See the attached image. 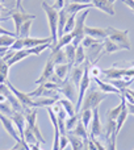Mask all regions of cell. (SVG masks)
I'll list each match as a JSON object with an SVG mask.
<instances>
[{
	"instance_id": "cell-33",
	"label": "cell",
	"mask_w": 134,
	"mask_h": 150,
	"mask_svg": "<svg viewBox=\"0 0 134 150\" xmlns=\"http://www.w3.org/2000/svg\"><path fill=\"white\" fill-rule=\"evenodd\" d=\"M58 100L51 98H38V100H34V108L37 107H51L54 103H57Z\"/></svg>"
},
{
	"instance_id": "cell-52",
	"label": "cell",
	"mask_w": 134,
	"mask_h": 150,
	"mask_svg": "<svg viewBox=\"0 0 134 150\" xmlns=\"http://www.w3.org/2000/svg\"><path fill=\"white\" fill-rule=\"evenodd\" d=\"M114 1H116V0H109V3H112V4H113Z\"/></svg>"
},
{
	"instance_id": "cell-48",
	"label": "cell",
	"mask_w": 134,
	"mask_h": 150,
	"mask_svg": "<svg viewBox=\"0 0 134 150\" xmlns=\"http://www.w3.org/2000/svg\"><path fill=\"white\" fill-rule=\"evenodd\" d=\"M126 108H128V112H129V115H134V104L126 103Z\"/></svg>"
},
{
	"instance_id": "cell-47",
	"label": "cell",
	"mask_w": 134,
	"mask_h": 150,
	"mask_svg": "<svg viewBox=\"0 0 134 150\" xmlns=\"http://www.w3.org/2000/svg\"><path fill=\"white\" fill-rule=\"evenodd\" d=\"M124 3L134 12V0H124Z\"/></svg>"
},
{
	"instance_id": "cell-34",
	"label": "cell",
	"mask_w": 134,
	"mask_h": 150,
	"mask_svg": "<svg viewBox=\"0 0 134 150\" xmlns=\"http://www.w3.org/2000/svg\"><path fill=\"white\" fill-rule=\"evenodd\" d=\"M116 132V121L114 120H106V127H105V133H104V137L105 140L108 137H111L113 133Z\"/></svg>"
},
{
	"instance_id": "cell-38",
	"label": "cell",
	"mask_w": 134,
	"mask_h": 150,
	"mask_svg": "<svg viewBox=\"0 0 134 150\" xmlns=\"http://www.w3.org/2000/svg\"><path fill=\"white\" fill-rule=\"evenodd\" d=\"M75 20H76V15H68V18H67V23H66V26H65V34L71 33V32L74 30Z\"/></svg>"
},
{
	"instance_id": "cell-43",
	"label": "cell",
	"mask_w": 134,
	"mask_h": 150,
	"mask_svg": "<svg viewBox=\"0 0 134 150\" xmlns=\"http://www.w3.org/2000/svg\"><path fill=\"white\" fill-rule=\"evenodd\" d=\"M90 75H91V78H99L103 75V70L99 69L96 65H91L90 66Z\"/></svg>"
},
{
	"instance_id": "cell-17",
	"label": "cell",
	"mask_w": 134,
	"mask_h": 150,
	"mask_svg": "<svg viewBox=\"0 0 134 150\" xmlns=\"http://www.w3.org/2000/svg\"><path fill=\"white\" fill-rule=\"evenodd\" d=\"M72 66H70L68 63H62V65H55L54 67V75L59 80H65L68 78L70 71H71Z\"/></svg>"
},
{
	"instance_id": "cell-53",
	"label": "cell",
	"mask_w": 134,
	"mask_h": 150,
	"mask_svg": "<svg viewBox=\"0 0 134 150\" xmlns=\"http://www.w3.org/2000/svg\"><path fill=\"white\" fill-rule=\"evenodd\" d=\"M3 57H4V54H0V59H1V58H3Z\"/></svg>"
},
{
	"instance_id": "cell-44",
	"label": "cell",
	"mask_w": 134,
	"mask_h": 150,
	"mask_svg": "<svg viewBox=\"0 0 134 150\" xmlns=\"http://www.w3.org/2000/svg\"><path fill=\"white\" fill-rule=\"evenodd\" d=\"M0 4L9 11H13V8H16V0H0Z\"/></svg>"
},
{
	"instance_id": "cell-22",
	"label": "cell",
	"mask_w": 134,
	"mask_h": 150,
	"mask_svg": "<svg viewBox=\"0 0 134 150\" xmlns=\"http://www.w3.org/2000/svg\"><path fill=\"white\" fill-rule=\"evenodd\" d=\"M118 50H121V49H120L114 42H112L109 38H105L103 41V50H101L100 57H103L104 54H112V53H116V52H118Z\"/></svg>"
},
{
	"instance_id": "cell-6",
	"label": "cell",
	"mask_w": 134,
	"mask_h": 150,
	"mask_svg": "<svg viewBox=\"0 0 134 150\" xmlns=\"http://www.w3.org/2000/svg\"><path fill=\"white\" fill-rule=\"evenodd\" d=\"M11 18L13 20V24H15V34H16V37H17L21 25H23L25 21H28V20H34V18H36V16L28 13L26 11L13 9L12 13H11Z\"/></svg>"
},
{
	"instance_id": "cell-29",
	"label": "cell",
	"mask_w": 134,
	"mask_h": 150,
	"mask_svg": "<svg viewBox=\"0 0 134 150\" xmlns=\"http://www.w3.org/2000/svg\"><path fill=\"white\" fill-rule=\"evenodd\" d=\"M85 52H84V47H83V45H79V46L76 47V54H75V63L74 66H80L83 65V63L85 62Z\"/></svg>"
},
{
	"instance_id": "cell-32",
	"label": "cell",
	"mask_w": 134,
	"mask_h": 150,
	"mask_svg": "<svg viewBox=\"0 0 134 150\" xmlns=\"http://www.w3.org/2000/svg\"><path fill=\"white\" fill-rule=\"evenodd\" d=\"M80 121L83 122L85 128L88 129V125L92 121V111L91 109H84V111H80V116H79Z\"/></svg>"
},
{
	"instance_id": "cell-40",
	"label": "cell",
	"mask_w": 134,
	"mask_h": 150,
	"mask_svg": "<svg viewBox=\"0 0 134 150\" xmlns=\"http://www.w3.org/2000/svg\"><path fill=\"white\" fill-rule=\"evenodd\" d=\"M50 46H51V44H42V45H38V46H36V47H32V49H30L32 55H33V54L41 55L42 52H44V50H46V49H49Z\"/></svg>"
},
{
	"instance_id": "cell-15",
	"label": "cell",
	"mask_w": 134,
	"mask_h": 150,
	"mask_svg": "<svg viewBox=\"0 0 134 150\" xmlns=\"http://www.w3.org/2000/svg\"><path fill=\"white\" fill-rule=\"evenodd\" d=\"M95 8L92 4H80V3H66L65 9L68 15H78L79 12H83L85 9Z\"/></svg>"
},
{
	"instance_id": "cell-28",
	"label": "cell",
	"mask_w": 134,
	"mask_h": 150,
	"mask_svg": "<svg viewBox=\"0 0 134 150\" xmlns=\"http://www.w3.org/2000/svg\"><path fill=\"white\" fill-rule=\"evenodd\" d=\"M58 101H59V104L63 107V109L66 111L68 117H72L76 115V111H75V107H74V104H72V101H70L68 99H59Z\"/></svg>"
},
{
	"instance_id": "cell-55",
	"label": "cell",
	"mask_w": 134,
	"mask_h": 150,
	"mask_svg": "<svg viewBox=\"0 0 134 150\" xmlns=\"http://www.w3.org/2000/svg\"><path fill=\"white\" fill-rule=\"evenodd\" d=\"M9 150H13V149H9Z\"/></svg>"
},
{
	"instance_id": "cell-5",
	"label": "cell",
	"mask_w": 134,
	"mask_h": 150,
	"mask_svg": "<svg viewBox=\"0 0 134 150\" xmlns=\"http://www.w3.org/2000/svg\"><path fill=\"white\" fill-rule=\"evenodd\" d=\"M24 115H25V119H26V125L33 130L37 141H38L39 144H45L46 141H45V138L42 137L41 130H39L38 124H37V108H33V107L24 108Z\"/></svg>"
},
{
	"instance_id": "cell-16",
	"label": "cell",
	"mask_w": 134,
	"mask_h": 150,
	"mask_svg": "<svg viewBox=\"0 0 134 150\" xmlns=\"http://www.w3.org/2000/svg\"><path fill=\"white\" fill-rule=\"evenodd\" d=\"M83 74H84V63L80 66H72L71 71H70V80L75 84V87L79 88V84L82 82Z\"/></svg>"
},
{
	"instance_id": "cell-8",
	"label": "cell",
	"mask_w": 134,
	"mask_h": 150,
	"mask_svg": "<svg viewBox=\"0 0 134 150\" xmlns=\"http://www.w3.org/2000/svg\"><path fill=\"white\" fill-rule=\"evenodd\" d=\"M104 134V128L101 125L100 121V116H99V108L93 109L92 111V121H91V138H96L100 137Z\"/></svg>"
},
{
	"instance_id": "cell-26",
	"label": "cell",
	"mask_w": 134,
	"mask_h": 150,
	"mask_svg": "<svg viewBox=\"0 0 134 150\" xmlns=\"http://www.w3.org/2000/svg\"><path fill=\"white\" fill-rule=\"evenodd\" d=\"M65 50V54H66V58H67V63L70 66H74L75 63V54H76V47L74 46L72 44L67 45V46L63 47Z\"/></svg>"
},
{
	"instance_id": "cell-45",
	"label": "cell",
	"mask_w": 134,
	"mask_h": 150,
	"mask_svg": "<svg viewBox=\"0 0 134 150\" xmlns=\"http://www.w3.org/2000/svg\"><path fill=\"white\" fill-rule=\"evenodd\" d=\"M67 144H70V141H68V138H67V136L66 134H63V136H61V138H59V150H63L67 146Z\"/></svg>"
},
{
	"instance_id": "cell-20",
	"label": "cell",
	"mask_w": 134,
	"mask_h": 150,
	"mask_svg": "<svg viewBox=\"0 0 134 150\" xmlns=\"http://www.w3.org/2000/svg\"><path fill=\"white\" fill-rule=\"evenodd\" d=\"M72 34L71 33H66V34H63L62 37H59L58 38V42H57V45H54V46H50V49H51V52H55V50H61V49H63L65 46H67V45H70V44H72Z\"/></svg>"
},
{
	"instance_id": "cell-14",
	"label": "cell",
	"mask_w": 134,
	"mask_h": 150,
	"mask_svg": "<svg viewBox=\"0 0 134 150\" xmlns=\"http://www.w3.org/2000/svg\"><path fill=\"white\" fill-rule=\"evenodd\" d=\"M84 33H85V36L92 37V38L99 40V41H104L105 38H108L106 29H103V28H91V26L85 25Z\"/></svg>"
},
{
	"instance_id": "cell-4",
	"label": "cell",
	"mask_w": 134,
	"mask_h": 150,
	"mask_svg": "<svg viewBox=\"0 0 134 150\" xmlns=\"http://www.w3.org/2000/svg\"><path fill=\"white\" fill-rule=\"evenodd\" d=\"M88 12H90V9H85V11H83L82 13H78L76 15L74 30L71 32L72 37H74V38H72V45H74L75 47L82 45L83 38L85 37L84 28H85V18H87V16H88Z\"/></svg>"
},
{
	"instance_id": "cell-18",
	"label": "cell",
	"mask_w": 134,
	"mask_h": 150,
	"mask_svg": "<svg viewBox=\"0 0 134 150\" xmlns=\"http://www.w3.org/2000/svg\"><path fill=\"white\" fill-rule=\"evenodd\" d=\"M29 55H32V52L30 49H21V50H17V52H15V54H13V57L11 58V59L7 61V63L9 66L12 65H16L17 62H20V61H23L24 58H28Z\"/></svg>"
},
{
	"instance_id": "cell-19",
	"label": "cell",
	"mask_w": 134,
	"mask_h": 150,
	"mask_svg": "<svg viewBox=\"0 0 134 150\" xmlns=\"http://www.w3.org/2000/svg\"><path fill=\"white\" fill-rule=\"evenodd\" d=\"M58 38L62 37L65 34V26H66V23H67V18H68V13L66 12L65 8L58 12Z\"/></svg>"
},
{
	"instance_id": "cell-21",
	"label": "cell",
	"mask_w": 134,
	"mask_h": 150,
	"mask_svg": "<svg viewBox=\"0 0 134 150\" xmlns=\"http://www.w3.org/2000/svg\"><path fill=\"white\" fill-rule=\"evenodd\" d=\"M121 103H120V105H117V107H114L113 109H109L108 112H106V117H108L109 120H114L116 121L117 120V117H118V115H120V112L122 111V108H124L125 105H126V100H125V98H124V95L121 93Z\"/></svg>"
},
{
	"instance_id": "cell-23",
	"label": "cell",
	"mask_w": 134,
	"mask_h": 150,
	"mask_svg": "<svg viewBox=\"0 0 134 150\" xmlns=\"http://www.w3.org/2000/svg\"><path fill=\"white\" fill-rule=\"evenodd\" d=\"M67 133H71V134H74V136H78V137H80L83 141H84V140H88L87 128L83 125V122L80 121V119H79V121H78L76 127H75L74 129L71 130V132H67Z\"/></svg>"
},
{
	"instance_id": "cell-50",
	"label": "cell",
	"mask_w": 134,
	"mask_h": 150,
	"mask_svg": "<svg viewBox=\"0 0 134 150\" xmlns=\"http://www.w3.org/2000/svg\"><path fill=\"white\" fill-rule=\"evenodd\" d=\"M29 148H30L32 150H41L38 146V144H34V145H29Z\"/></svg>"
},
{
	"instance_id": "cell-30",
	"label": "cell",
	"mask_w": 134,
	"mask_h": 150,
	"mask_svg": "<svg viewBox=\"0 0 134 150\" xmlns=\"http://www.w3.org/2000/svg\"><path fill=\"white\" fill-rule=\"evenodd\" d=\"M32 23H33V20H28V21H25V23L21 25L20 32H18V34H17V38H28L29 33H30Z\"/></svg>"
},
{
	"instance_id": "cell-39",
	"label": "cell",
	"mask_w": 134,
	"mask_h": 150,
	"mask_svg": "<svg viewBox=\"0 0 134 150\" xmlns=\"http://www.w3.org/2000/svg\"><path fill=\"white\" fill-rule=\"evenodd\" d=\"M0 112H1L3 115H5V116L11 117L13 113V108L11 107V104L8 103V101H5V103H0Z\"/></svg>"
},
{
	"instance_id": "cell-11",
	"label": "cell",
	"mask_w": 134,
	"mask_h": 150,
	"mask_svg": "<svg viewBox=\"0 0 134 150\" xmlns=\"http://www.w3.org/2000/svg\"><path fill=\"white\" fill-rule=\"evenodd\" d=\"M54 67H55V63L53 62L51 58H49L46 65H45V67H44V71H42L41 76L36 80V84L38 86V84H44L45 82H50L51 76L54 75Z\"/></svg>"
},
{
	"instance_id": "cell-13",
	"label": "cell",
	"mask_w": 134,
	"mask_h": 150,
	"mask_svg": "<svg viewBox=\"0 0 134 150\" xmlns=\"http://www.w3.org/2000/svg\"><path fill=\"white\" fill-rule=\"evenodd\" d=\"M91 4L109 16H114V13H116L114 5L112 3H109V0H91Z\"/></svg>"
},
{
	"instance_id": "cell-3",
	"label": "cell",
	"mask_w": 134,
	"mask_h": 150,
	"mask_svg": "<svg viewBox=\"0 0 134 150\" xmlns=\"http://www.w3.org/2000/svg\"><path fill=\"white\" fill-rule=\"evenodd\" d=\"M106 33H108V38L112 42H114L120 49L130 50L132 45H130V41H129V30L128 29L126 30H120V29H116L113 26H108L106 28Z\"/></svg>"
},
{
	"instance_id": "cell-9",
	"label": "cell",
	"mask_w": 134,
	"mask_h": 150,
	"mask_svg": "<svg viewBox=\"0 0 134 150\" xmlns=\"http://www.w3.org/2000/svg\"><path fill=\"white\" fill-rule=\"evenodd\" d=\"M5 84L8 86V88H9L11 91H12V93L17 98V100L21 103V105H23V108H28V107H33L34 108V100L30 98V96L28 95V93H24V92H21V91H18V90H16L15 87H13L12 84H11L9 82H7Z\"/></svg>"
},
{
	"instance_id": "cell-1",
	"label": "cell",
	"mask_w": 134,
	"mask_h": 150,
	"mask_svg": "<svg viewBox=\"0 0 134 150\" xmlns=\"http://www.w3.org/2000/svg\"><path fill=\"white\" fill-rule=\"evenodd\" d=\"M106 95H108V93H104L103 91H100L96 84L90 86V88L87 90V92H85V95H84V99H83L80 111H84V109H91V111H93V109L99 108V104L103 100H105Z\"/></svg>"
},
{
	"instance_id": "cell-24",
	"label": "cell",
	"mask_w": 134,
	"mask_h": 150,
	"mask_svg": "<svg viewBox=\"0 0 134 150\" xmlns=\"http://www.w3.org/2000/svg\"><path fill=\"white\" fill-rule=\"evenodd\" d=\"M67 138H68L70 144L72 146V150H84V141L78 136H74L71 133H67Z\"/></svg>"
},
{
	"instance_id": "cell-42",
	"label": "cell",
	"mask_w": 134,
	"mask_h": 150,
	"mask_svg": "<svg viewBox=\"0 0 134 150\" xmlns=\"http://www.w3.org/2000/svg\"><path fill=\"white\" fill-rule=\"evenodd\" d=\"M9 67L11 66L1 58V59H0V74L4 75L7 79H8V73H9Z\"/></svg>"
},
{
	"instance_id": "cell-54",
	"label": "cell",
	"mask_w": 134,
	"mask_h": 150,
	"mask_svg": "<svg viewBox=\"0 0 134 150\" xmlns=\"http://www.w3.org/2000/svg\"><path fill=\"white\" fill-rule=\"evenodd\" d=\"M29 150H32V149H30V148H29Z\"/></svg>"
},
{
	"instance_id": "cell-46",
	"label": "cell",
	"mask_w": 134,
	"mask_h": 150,
	"mask_svg": "<svg viewBox=\"0 0 134 150\" xmlns=\"http://www.w3.org/2000/svg\"><path fill=\"white\" fill-rule=\"evenodd\" d=\"M3 34H5V36L16 37L15 33H12V32H9V30H7V29H4V28H1V26H0V36H3ZM16 38H17V37H16Z\"/></svg>"
},
{
	"instance_id": "cell-35",
	"label": "cell",
	"mask_w": 134,
	"mask_h": 150,
	"mask_svg": "<svg viewBox=\"0 0 134 150\" xmlns=\"http://www.w3.org/2000/svg\"><path fill=\"white\" fill-rule=\"evenodd\" d=\"M15 41H16V37L3 34V36H0V47H11Z\"/></svg>"
},
{
	"instance_id": "cell-2",
	"label": "cell",
	"mask_w": 134,
	"mask_h": 150,
	"mask_svg": "<svg viewBox=\"0 0 134 150\" xmlns=\"http://www.w3.org/2000/svg\"><path fill=\"white\" fill-rule=\"evenodd\" d=\"M41 7L42 9H44L45 15H46L47 17V21H49V28H50V34H51V46H54V45H57L58 42V12L59 11L54 9V8L51 7V5H49L46 1H42L41 3Z\"/></svg>"
},
{
	"instance_id": "cell-49",
	"label": "cell",
	"mask_w": 134,
	"mask_h": 150,
	"mask_svg": "<svg viewBox=\"0 0 134 150\" xmlns=\"http://www.w3.org/2000/svg\"><path fill=\"white\" fill-rule=\"evenodd\" d=\"M16 9L18 11H25L23 8V0H16Z\"/></svg>"
},
{
	"instance_id": "cell-27",
	"label": "cell",
	"mask_w": 134,
	"mask_h": 150,
	"mask_svg": "<svg viewBox=\"0 0 134 150\" xmlns=\"http://www.w3.org/2000/svg\"><path fill=\"white\" fill-rule=\"evenodd\" d=\"M128 116H129V112H128V108H126V105H125L124 108H122V111L120 112L118 117H117V120H116V133H117V134L120 133V130H121L122 125L125 124V121H126Z\"/></svg>"
},
{
	"instance_id": "cell-36",
	"label": "cell",
	"mask_w": 134,
	"mask_h": 150,
	"mask_svg": "<svg viewBox=\"0 0 134 150\" xmlns=\"http://www.w3.org/2000/svg\"><path fill=\"white\" fill-rule=\"evenodd\" d=\"M106 145H105V150H117L116 149V144H117V133L114 132L111 137L106 138Z\"/></svg>"
},
{
	"instance_id": "cell-31",
	"label": "cell",
	"mask_w": 134,
	"mask_h": 150,
	"mask_svg": "<svg viewBox=\"0 0 134 150\" xmlns=\"http://www.w3.org/2000/svg\"><path fill=\"white\" fill-rule=\"evenodd\" d=\"M23 141H25L28 145H34V144H39L38 141H37V138H36V136H34V133H33V130L30 129V128L26 125V128H25V132H24V138H23Z\"/></svg>"
},
{
	"instance_id": "cell-12",
	"label": "cell",
	"mask_w": 134,
	"mask_h": 150,
	"mask_svg": "<svg viewBox=\"0 0 134 150\" xmlns=\"http://www.w3.org/2000/svg\"><path fill=\"white\" fill-rule=\"evenodd\" d=\"M93 82H95V84L97 86L99 90L103 91L104 93H114V95L121 96V93H122L121 91H120L118 88H116L114 86H112L109 82H103L100 78H93Z\"/></svg>"
},
{
	"instance_id": "cell-25",
	"label": "cell",
	"mask_w": 134,
	"mask_h": 150,
	"mask_svg": "<svg viewBox=\"0 0 134 150\" xmlns=\"http://www.w3.org/2000/svg\"><path fill=\"white\" fill-rule=\"evenodd\" d=\"M53 59V62L55 65H62V63H67V58H66V54H65V50L61 49V50H55V52H51L50 53V57Z\"/></svg>"
},
{
	"instance_id": "cell-41",
	"label": "cell",
	"mask_w": 134,
	"mask_h": 150,
	"mask_svg": "<svg viewBox=\"0 0 134 150\" xmlns=\"http://www.w3.org/2000/svg\"><path fill=\"white\" fill-rule=\"evenodd\" d=\"M97 42H99V40H95V38H92V37L85 36L84 38H83V41H82V45H83L84 49H88V47H91L92 45L97 44Z\"/></svg>"
},
{
	"instance_id": "cell-10",
	"label": "cell",
	"mask_w": 134,
	"mask_h": 150,
	"mask_svg": "<svg viewBox=\"0 0 134 150\" xmlns=\"http://www.w3.org/2000/svg\"><path fill=\"white\" fill-rule=\"evenodd\" d=\"M11 119H12L13 124H15L16 129H17L20 138L23 140V138H24V132H25V129H24V128H25V125H26V119H25V115H24V112H16V111H13Z\"/></svg>"
},
{
	"instance_id": "cell-37",
	"label": "cell",
	"mask_w": 134,
	"mask_h": 150,
	"mask_svg": "<svg viewBox=\"0 0 134 150\" xmlns=\"http://www.w3.org/2000/svg\"><path fill=\"white\" fill-rule=\"evenodd\" d=\"M78 121H79V116H78V115H75V116H72V117H67V120H66V130L67 132H71V130L76 127Z\"/></svg>"
},
{
	"instance_id": "cell-7",
	"label": "cell",
	"mask_w": 134,
	"mask_h": 150,
	"mask_svg": "<svg viewBox=\"0 0 134 150\" xmlns=\"http://www.w3.org/2000/svg\"><path fill=\"white\" fill-rule=\"evenodd\" d=\"M75 90H76V87H75V84L70 80V78H67L61 84H58V88H57L58 92H59L61 95L66 96V99H68L70 101L75 100V95H76Z\"/></svg>"
},
{
	"instance_id": "cell-51",
	"label": "cell",
	"mask_w": 134,
	"mask_h": 150,
	"mask_svg": "<svg viewBox=\"0 0 134 150\" xmlns=\"http://www.w3.org/2000/svg\"><path fill=\"white\" fill-rule=\"evenodd\" d=\"M125 92H128L130 96H133V98H134V90H129V88H126V90H125Z\"/></svg>"
}]
</instances>
